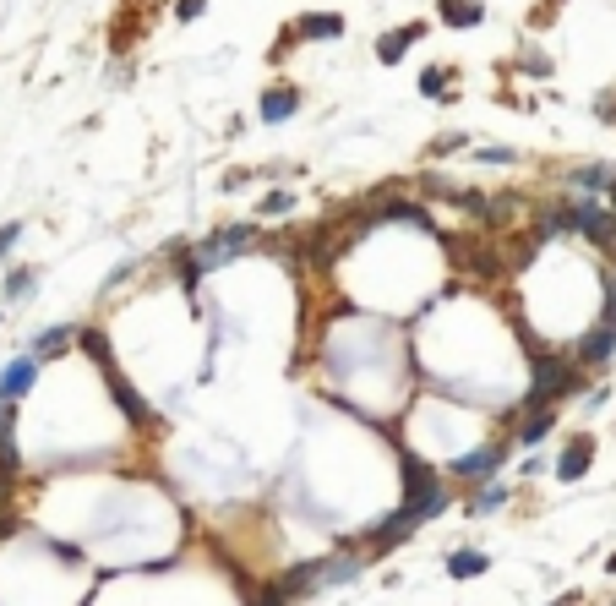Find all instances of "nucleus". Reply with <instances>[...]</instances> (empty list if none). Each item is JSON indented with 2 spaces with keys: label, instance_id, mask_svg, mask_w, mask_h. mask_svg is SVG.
Listing matches in <instances>:
<instances>
[{
  "label": "nucleus",
  "instance_id": "obj_24",
  "mask_svg": "<svg viewBox=\"0 0 616 606\" xmlns=\"http://www.w3.org/2000/svg\"><path fill=\"white\" fill-rule=\"evenodd\" d=\"M251 606H289V595H284V590H278V585H268V590H262V595H256V601H251Z\"/></svg>",
  "mask_w": 616,
  "mask_h": 606
},
{
  "label": "nucleus",
  "instance_id": "obj_7",
  "mask_svg": "<svg viewBox=\"0 0 616 606\" xmlns=\"http://www.w3.org/2000/svg\"><path fill=\"white\" fill-rule=\"evenodd\" d=\"M502 442H485V449H475V454H464L459 464H452V475H464V481H491V470L502 464Z\"/></svg>",
  "mask_w": 616,
  "mask_h": 606
},
{
  "label": "nucleus",
  "instance_id": "obj_5",
  "mask_svg": "<svg viewBox=\"0 0 616 606\" xmlns=\"http://www.w3.org/2000/svg\"><path fill=\"white\" fill-rule=\"evenodd\" d=\"M295 110H300V88L295 82H273V88H262V99H256V115H262L268 126L289 120Z\"/></svg>",
  "mask_w": 616,
  "mask_h": 606
},
{
  "label": "nucleus",
  "instance_id": "obj_23",
  "mask_svg": "<svg viewBox=\"0 0 616 606\" xmlns=\"http://www.w3.org/2000/svg\"><path fill=\"white\" fill-rule=\"evenodd\" d=\"M524 66H529L535 77H551V60H545L540 50H524Z\"/></svg>",
  "mask_w": 616,
  "mask_h": 606
},
{
  "label": "nucleus",
  "instance_id": "obj_25",
  "mask_svg": "<svg viewBox=\"0 0 616 606\" xmlns=\"http://www.w3.org/2000/svg\"><path fill=\"white\" fill-rule=\"evenodd\" d=\"M17 235H22V225H6V230H0V263H6V251L17 246Z\"/></svg>",
  "mask_w": 616,
  "mask_h": 606
},
{
  "label": "nucleus",
  "instance_id": "obj_11",
  "mask_svg": "<svg viewBox=\"0 0 616 606\" xmlns=\"http://www.w3.org/2000/svg\"><path fill=\"white\" fill-rule=\"evenodd\" d=\"M27 388H34V361H11L6 382H0V399H22Z\"/></svg>",
  "mask_w": 616,
  "mask_h": 606
},
{
  "label": "nucleus",
  "instance_id": "obj_10",
  "mask_svg": "<svg viewBox=\"0 0 616 606\" xmlns=\"http://www.w3.org/2000/svg\"><path fill=\"white\" fill-rule=\"evenodd\" d=\"M295 34H300V39H338V34H344V17H338V12H311V17L295 22Z\"/></svg>",
  "mask_w": 616,
  "mask_h": 606
},
{
  "label": "nucleus",
  "instance_id": "obj_4",
  "mask_svg": "<svg viewBox=\"0 0 616 606\" xmlns=\"http://www.w3.org/2000/svg\"><path fill=\"white\" fill-rule=\"evenodd\" d=\"M589 464H595V437L589 432H573L567 449H562V459H557V475H562V481H583Z\"/></svg>",
  "mask_w": 616,
  "mask_h": 606
},
{
  "label": "nucleus",
  "instance_id": "obj_1",
  "mask_svg": "<svg viewBox=\"0 0 616 606\" xmlns=\"http://www.w3.org/2000/svg\"><path fill=\"white\" fill-rule=\"evenodd\" d=\"M529 361H535V377H529V394H524V410H545L551 399H567L578 394V366H567V356H551V349L529 344Z\"/></svg>",
  "mask_w": 616,
  "mask_h": 606
},
{
  "label": "nucleus",
  "instance_id": "obj_21",
  "mask_svg": "<svg viewBox=\"0 0 616 606\" xmlns=\"http://www.w3.org/2000/svg\"><path fill=\"white\" fill-rule=\"evenodd\" d=\"M27 290H34V268H17L6 279V295H27Z\"/></svg>",
  "mask_w": 616,
  "mask_h": 606
},
{
  "label": "nucleus",
  "instance_id": "obj_6",
  "mask_svg": "<svg viewBox=\"0 0 616 606\" xmlns=\"http://www.w3.org/2000/svg\"><path fill=\"white\" fill-rule=\"evenodd\" d=\"M616 356V323H600V328H589V334H583L578 339V366H605Z\"/></svg>",
  "mask_w": 616,
  "mask_h": 606
},
{
  "label": "nucleus",
  "instance_id": "obj_12",
  "mask_svg": "<svg viewBox=\"0 0 616 606\" xmlns=\"http://www.w3.org/2000/svg\"><path fill=\"white\" fill-rule=\"evenodd\" d=\"M611 180H616V170H605V165H583V170H573V186H578V191H611Z\"/></svg>",
  "mask_w": 616,
  "mask_h": 606
},
{
  "label": "nucleus",
  "instance_id": "obj_3",
  "mask_svg": "<svg viewBox=\"0 0 616 606\" xmlns=\"http://www.w3.org/2000/svg\"><path fill=\"white\" fill-rule=\"evenodd\" d=\"M256 235H262L256 225H224V230H213L197 251H191V263H197L202 273H213V268H224V263H235L240 251H251Z\"/></svg>",
  "mask_w": 616,
  "mask_h": 606
},
{
  "label": "nucleus",
  "instance_id": "obj_15",
  "mask_svg": "<svg viewBox=\"0 0 616 606\" xmlns=\"http://www.w3.org/2000/svg\"><path fill=\"white\" fill-rule=\"evenodd\" d=\"M366 563L361 557H328V573H322V585H344V579H354Z\"/></svg>",
  "mask_w": 616,
  "mask_h": 606
},
{
  "label": "nucleus",
  "instance_id": "obj_27",
  "mask_svg": "<svg viewBox=\"0 0 616 606\" xmlns=\"http://www.w3.org/2000/svg\"><path fill=\"white\" fill-rule=\"evenodd\" d=\"M605 568H611V573H616V552H611V563H605Z\"/></svg>",
  "mask_w": 616,
  "mask_h": 606
},
{
  "label": "nucleus",
  "instance_id": "obj_13",
  "mask_svg": "<svg viewBox=\"0 0 616 606\" xmlns=\"http://www.w3.org/2000/svg\"><path fill=\"white\" fill-rule=\"evenodd\" d=\"M551 426H557V416H551V410H535V416L518 426V442H529V449H535V442H545V437H551Z\"/></svg>",
  "mask_w": 616,
  "mask_h": 606
},
{
  "label": "nucleus",
  "instance_id": "obj_22",
  "mask_svg": "<svg viewBox=\"0 0 616 606\" xmlns=\"http://www.w3.org/2000/svg\"><path fill=\"white\" fill-rule=\"evenodd\" d=\"M202 12H208V0H180V6H175V17H180V22H197Z\"/></svg>",
  "mask_w": 616,
  "mask_h": 606
},
{
  "label": "nucleus",
  "instance_id": "obj_17",
  "mask_svg": "<svg viewBox=\"0 0 616 606\" xmlns=\"http://www.w3.org/2000/svg\"><path fill=\"white\" fill-rule=\"evenodd\" d=\"M66 339H72V328H49V334L34 339V349H39V356H60V349H66Z\"/></svg>",
  "mask_w": 616,
  "mask_h": 606
},
{
  "label": "nucleus",
  "instance_id": "obj_19",
  "mask_svg": "<svg viewBox=\"0 0 616 606\" xmlns=\"http://www.w3.org/2000/svg\"><path fill=\"white\" fill-rule=\"evenodd\" d=\"M475 165H518L513 148H475Z\"/></svg>",
  "mask_w": 616,
  "mask_h": 606
},
{
  "label": "nucleus",
  "instance_id": "obj_8",
  "mask_svg": "<svg viewBox=\"0 0 616 606\" xmlns=\"http://www.w3.org/2000/svg\"><path fill=\"white\" fill-rule=\"evenodd\" d=\"M420 39V22H409V27H393V34H382L376 39V60L382 66H399V60L409 55V44Z\"/></svg>",
  "mask_w": 616,
  "mask_h": 606
},
{
  "label": "nucleus",
  "instance_id": "obj_20",
  "mask_svg": "<svg viewBox=\"0 0 616 606\" xmlns=\"http://www.w3.org/2000/svg\"><path fill=\"white\" fill-rule=\"evenodd\" d=\"M502 502H507V487H485L475 497V514H491V508H502Z\"/></svg>",
  "mask_w": 616,
  "mask_h": 606
},
{
  "label": "nucleus",
  "instance_id": "obj_18",
  "mask_svg": "<svg viewBox=\"0 0 616 606\" xmlns=\"http://www.w3.org/2000/svg\"><path fill=\"white\" fill-rule=\"evenodd\" d=\"M447 82H452V72H447V66H431L426 77H420V93H426V99H437V93H447Z\"/></svg>",
  "mask_w": 616,
  "mask_h": 606
},
{
  "label": "nucleus",
  "instance_id": "obj_26",
  "mask_svg": "<svg viewBox=\"0 0 616 606\" xmlns=\"http://www.w3.org/2000/svg\"><path fill=\"white\" fill-rule=\"evenodd\" d=\"M605 197H611V213H616V180H611V191H605Z\"/></svg>",
  "mask_w": 616,
  "mask_h": 606
},
{
  "label": "nucleus",
  "instance_id": "obj_28",
  "mask_svg": "<svg viewBox=\"0 0 616 606\" xmlns=\"http://www.w3.org/2000/svg\"><path fill=\"white\" fill-rule=\"evenodd\" d=\"M557 606H567V601H557Z\"/></svg>",
  "mask_w": 616,
  "mask_h": 606
},
{
  "label": "nucleus",
  "instance_id": "obj_16",
  "mask_svg": "<svg viewBox=\"0 0 616 606\" xmlns=\"http://www.w3.org/2000/svg\"><path fill=\"white\" fill-rule=\"evenodd\" d=\"M289 208H295V191H268V197H262V208H256V213H262V219H284Z\"/></svg>",
  "mask_w": 616,
  "mask_h": 606
},
{
  "label": "nucleus",
  "instance_id": "obj_9",
  "mask_svg": "<svg viewBox=\"0 0 616 606\" xmlns=\"http://www.w3.org/2000/svg\"><path fill=\"white\" fill-rule=\"evenodd\" d=\"M437 17H442L447 27H480V22H485V6H480V0H442Z\"/></svg>",
  "mask_w": 616,
  "mask_h": 606
},
{
  "label": "nucleus",
  "instance_id": "obj_14",
  "mask_svg": "<svg viewBox=\"0 0 616 606\" xmlns=\"http://www.w3.org/2000/svg\"><path fill=\"white\" fill-rule=\"evenodd\" d=\"M491 563H485V552H452V563H447V573L452 579H475V573H485Z\"/></svg>",
  "mask_w": 616,
  "mask_h": 606
},
{
  "label": "nucleus",
  "instance_id": "obj_2",
  "mask_svg": "<svg viewBox=\"0 0 616 606\" xmlns=\"http://www.w3.org/2000/svg\"><path fill=\"white\" fill-rule=\"evenodd\" d=\"M399 464H404V508H409L420 525L437 519L442 508H447V487H442V481H437V475L420 464L414 454H399Z\"/></svg>",
  "mask_w": 616,
  "mask_h": 606
}]
</instances>
